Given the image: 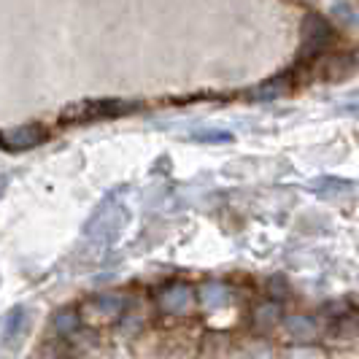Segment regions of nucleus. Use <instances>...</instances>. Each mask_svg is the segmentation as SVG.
Masks as SVG:
<instances>
[{
    "mask_svg": "<svg viewBox=\"0 0 359 359\" xmlns=\"http://www.w3.org/2000/svg\"><path fill=\"white\" fill-rule=\"evenodd\" d=\"M133 111L130 103L122 100H81V103H73L71 108H65L60 114V119L65 122H95V119H114L119 114Z\"/></svg>",
    "mask_w": 359,
    "mask_h": 359,
    "instance_id": "obj_1",
    "label": "nucleus"
},
{
    "mask_svg": "<svg viewBox=\"0 0 359 359\" xmlns=\"http://www.w3.org/2000/svg\"><path fill=\"white\" fill-rule=\"evenodd\" d=\"M41 141H46V130L41 125H36V122L0 133V146L8 149V151H25V149L38 146Z\"/></svg>",
    "mask_w": 359,
    "mask_h": 359,
    "instance_id": "obj_2",
    "label": "nucleus"
}]
</instances>
